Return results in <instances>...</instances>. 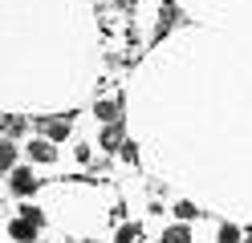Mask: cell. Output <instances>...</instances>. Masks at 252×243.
I'll use <instances>...</instances> for the list:
<instances>
[{"label": "cell", "instance_id": "cell-12", "mask_svg": "<svg viewBox=\"0 0 252 243\" xmlns=\"http://www.w3.org/2000/svg\"><path fill=\"white\" fill-rule=\"evenodd\" d=\"M244 239V231L236 223H220V231H216V243H240Z\"/></svg>", "mask_w": 252, "mask_h": 243}, {"label": "cell", "instance_id": "cell-2", "mask_svg": "<svg viewBox=\"0 0 252 243\" xmlns=\"http://www.w3.org/2000/svg\"><path fill=\"white\" fill-rule=\"evenodd\" d=\"M8 190L17 194V199H33V194L41 190V178H37V170H33V162H29V166L8 170Z\"/></svg>", "mask_w": 252, "mask_h": 243}, {"label": "cell", "instance_id": "cell-16", "mask_svg": "<svg viewBox=\"0 0 252 243\" xmlns=\"http://www.w3.org/2000/svg\"><path fill=\"white\" fill-rule=\"evenodd\" d=\"M17 215H25V219H33V223H41V227H45V211H41L37 203H25V207L17 211Z\"/></svg>", "mask_w": 252, "mask_h": 243}, {"label": "cell", "instance_id": "cell-7", "mask_svg": "<svg viewBox=\"0 0 252 243\" xmlns=\"http://www.w3.org/2000/svg\"><path fill=\"white\" fill-rule=\"evenodd\" d=\"M122 118V97H98L94 102V122H118Z\"/></svg>", "mask_w": 252, "mask_h": 243}, {"label": "cell", "instance_id": "cell-4", "mask_svg": "<svg viewBox=\"0 0 252 243\" xmlns=\"http://www.w3.org/2000/svg\"><path fill=\"white\" fill-rule=\"evenodd\" d=\"M175 25H179V4H175V0H159V8H155V32H151V37L163 41Z\"/></svg>", "mask_w": 252, "mask_h": 243}, {"label": "cell", "instance_id": "cell-1", "mask_svg": "<svg viewBox=\"0 0 252 243\" xmlns=\"http://www.w3.org/2000/svg\"><path fill=\"white\" fill-rule=\"evenodd\" d=\"M73 122H77L73 113H37V118H33V130L61 146L65 138H73Z\"/></svg>", "mask_w": 252, "mask_h": 243}, {"label": "cell", "instance_id": "cell-10", "mask_svg": "<svg viewBox=\"0 0 252 243\" xmlns=\"http://www.w3.org/2000/svg\"><path fill=\"white\" fill-rule=\"evenodd\" d=\"M159 243H195V235H191V227H187V223H175V227H163Z\"/></svg>", "mask_w": 252, "mask_h": 243}, {"label": "cell", "instance_id": "cell-18", "mask_svg": "<svg viewBox=\"0 0 252 243\" xmlns=\"http://www.w3.org/2000/svg\"><path fill=\"white\" fill-rule=\"evenodd\" d=\"M240 243H252V227H248V231H244V239H240Z\"/></svg>", "mask_w": 252, "mask_h": 243}, {"label": "cell", "instance_id": "cell-13", "mask_svg": "<svg viewBox=\"0 0 252 243\" xmlns=\"http://www.w3.org/2000/svg\"><path fill=\"white\" fill-rule=\"evenodd\" d=\"M175 219H179V223H191V219H199V207H195L191 199H179V203H175Z\"/></svg>", "mask_w": 252, "mask_h": 243}, {"label": "cell", "instance_id": "cell-14", "mask_svg": "<svg viewBox=\"0 0 252 243\" xmlns=\"http://www.w3.org/2000/svg\"><path fill=\"white\" fill-rule=\"evenodd\" d=\"M73 158L82 162V166H90V162H94V146L90 142H73Z\"/></svg>", "mask_w": 252, "mask_h": 243}, {"label": "cell", "instance_id": "cell-11", "mask_svg": "<svg viewBox=\"0 0 252 243\" xmlns=\"http://www.w3.org/2000/svg\"><path fill=\"white\" fill-rule=\"evenodd\" d=\"M114 243H143V223H118Z\"/></svg>", "mask_w": 252, "mask_h": 243}, {"label": "cell", "instance_id": "cell-6", "mask_svg": "<svg viewBox=\"0 0 252 243\" xmlns=\"http://www.w3.org/2000/svg\"><path fill=\"white\" fill-rule=\"evenodd\" d=\"M37 235H41V223L25 219V215L8 219V239H12V243H37Z\"/></svg>", "mask_w": 252, "mask_h": 243}, {"label": "cell", "instance_id": "cell-9", "mask_svg": "<svg viewBox=\"0 0 252 243\" xmlns=\"http://www.w3.org/2000/svg\"><path fill=\"white\" fill-rule=\"evenodd\" d=\"M33 126V118H25V113H4V138H17L21 142V134Z\"/></svg>", "mask_w": 252, "mask_h": 243}, {"label": "cell", "instance_id": "cell-19", "mask_svg": "<svg viewBox=\"0 0 252 243\" xmlns=\"http://www.w3.org/2000/svg\"><path fill=\"white\" fill-rule=\"evenodd\" d=\"M90 243H94V239H90Z\"/></svg>", "mask_w": 252, "mask_h": 243}, {"label": "cell", "instance_id": "cell-3", "mask_svg": "<svg viewBox=\"0 0 252 243\" xmlns=\"http://www.w3.org/2000/svg\"><path fill=\"white\" fill-rule=\"evenodd\" d=\"M25 154H29V162H41V166H53V162L61 158V150H57V142H49L45 134H37V138H29V142H25Z\"/></svg>", "mask_w": 252, "mask_h": 243}, {"label": "cell", "instance_id": "cell-8", "mask_svg": "<svg viewBox=\"0 0 252 243\" xmlns=\"http://www.w3.org/2000/svg\"><path fill=\"white\" fill-rule=\"evenodd\" d=\"M17 154H21V142H17V138H4V142H0V170H4V174L21 166Z\"/></svg>", "mask_w": 252, "mask_h": 243}, {"label": "cell", "instance_id": "cell-17", "mask_svg": "<svg viewBox=\"0 0 252 243\" xmlns=\"http://www.w3.org/2000/svg\"><path fill=\"white\" fill-rule=\"evenodd\" d=\"M110 4H114V8H122V12H134V4H138V0H110Z\"/></svg>", "mask_w": 252, "mask_h": 243}, {"label": "cell", "instance_id": "cell-15", "mask_svg": "<svg viewBox=\"0 0 252 243\" xmlns=\"http://www.w3.org/2000/svg\"><path fill=\"white\" fill-rule=\"evenodd\" d=\"M118 158L126 162V166H138V146H134L130 138H126V146H122V150H118Z\"/></svg>", "mask_w": 252, "mask_h": 243}, {"label": "cell", "instance_id": "cell-5", "mask_svg": "<svg viewBox=\"0 0 252 243\" xmlns=\"http://www.w3.org/2000/svg\"><path fill=\"white\" fill-rule=\"evenodd\" d=\"M126 146V122L118 118V122H106L102 130H98V150H106V154H118Z\"/></svg>", "mask_w": 252, "mask_h": 243}]
</instances>
